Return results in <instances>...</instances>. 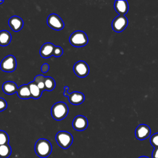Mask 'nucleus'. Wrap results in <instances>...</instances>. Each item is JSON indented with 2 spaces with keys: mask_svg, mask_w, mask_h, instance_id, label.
Instances as JSON below:
<instances>
[{
  "mask_svg": "<svg viewBox=\"0 0 158 158\" xmlns=\"http://www.w3.org/2000/svg\"><path fill=\"white\" fill-rule=\"evenodd\" d=\"M52 145L46 139L41 138L37 140L35 145V151L36 154L41 158L48 157L52 152Z\"/></svg>",
  "mask_w": 158,
  "mask_h": 158,
  "instance_id": "nucleus-1",
  "label": "nucleus"
},
{
  "mask_svg": "<svg viewBox=\"0 0 158 158\" xmlns=\"http://www.w3.org/2000/svg\"><path fill=\"white\" fill-rule=\"evenodd\" d=\"M68 112L69 107L67 105L62 101L55 103L51 109V115L56 120L64 119L67 115Z\"/></svg>",
  "mask_w": 158,
  "mask_h": 158,
  "instance_id": "nucleus-2",
  "label": "nucleus"
},
{
  "mask_svg": "<svg viewBox=\"0 0 158 158\" xmlns=\"http://www.w3.org/2000/svg\"><path fill=\"white\" fill-rule=\"evenodd\" d=\"M69 41L75 47H83L87 44L88 38L84 31L77 30L71 34L69 37Z\"/></svg>",
  "mask_w": 158,
  "mask_h": 158,
  "instance_id": "nucleus-3",
  "label": "nucleus"
},
{
  "mask_svg": "<svg viewBox=\"0 0 158 158\" xmlns=\"http://www.w3.org/2000/svg\"><path fill=\"white\" fill-rule=\"evenodd\" d=\"M56 141L60 148L67 149L73 143V136L68 131H60L56 135Z\"/></svg>",
  "mask_w": 158,
  "mask_h": 158,
  "instance_id": "nucleus-4",
  "label": "nucleus"
},
{
  "mask_svg": "<svg viewBox=\"0 0 158 158\" xmlns=\"http://www.w3.org/2000/svg\"><path fill=\"white\" fill-rule=\"evenodd\" d=\"M1 69L6 72H12L14 71L17 67V61L15 57L9 55L5 57L0 64Z\"/></svg>",
  "mask_w": 158,
  "mask_h": 158,
  "instance_id": "nucleus-5",
  "label": "nucleus"
},
{
  "mask_svg": "<svg viewBox=\"0 0 158 158\" xmlns=\"http://www.w3.org/2000/svg\"><path fill=\"white\" fill-rule=\"evenodd\" d=\"M69 87L65 86L64 87V95L69 98V102L73 105H79L81 104L85 100V96L82 93L74 91L70 94L68 93Z\"/></svg>",
  "mask_w": 158,
  "mask_h": 158,
  "instance_id": "nucleus-6",
  "label": "nucleus"
},
{
  "mask_svg": "<svg viewBox=\"0 0 158 158\" xmlns=\"http://www.w3.org/2000/svg\"><path fill=\"white\" fill-rule=\"evenodd\" d=\"M47 23L49 27L55 30H61L64 27L62 19L56 14H50L47 19Z\"/></svg>",
  "mask_w": 158,
  "mask_h": 158,
  "instance_id": "nucleus-7",
  "label": "nucleus"
},
{
  "mask_svg": "<svg viewBox=\"0 0 158 158\" xmlns=\"http://www.w3.org/2000/svg\"><path fill=\"white\" fill-rule=\"evenodd\" d=\"M128 25V20L125 15H118L112 22V27L114 31L116 32H121L125 29Z\"/></svg>",
  "mask_w": 158,
  "mask_h": 158,
  "instance_id": "nucleus-8",
  "label": "nucleus"
},
{
  "mask_svg": "<svg viewBox=\"0 0 158 158\" xmlns=\"http://www.w3.org/2000/svg\"><path fill=\"white\" fill-rule=\"evenodd\" d=\"M73 71L77 76L78 77H86L89 72L88 65L83 60H80L76 62L73 66Z\"/></svg>",
  "mask_w": 158,
  "mask_h": 158,
  "instance_id": "nucleus-9",
  "label": "nucleus"
},
{
  "mask_svg": "<svg viewBox=\"0 0 158 158\" xmlns=\"http://www.w3.org/2000/svg\"><path fill=\"white\" fill-rule=\"evenodd\" d=\"M151 135V128L145 124L138 125L135 130L136 138L139 140H144L148 138Z\"/></svg>",
  "mask_w": 158,
  "mask_h": 158,
  "instance_id": "nucleus-10",
  "label": "nucleus"
},
{
  "mask_svg": "<svg viewBox=\"0 0 158 158\" xmlns=\"http://www.w3.org/2000/svg\"><path fill=\"white\" fill-rule=\"evenodd\" d=\"M88 125L87 118L83 115H77L75 117L72 122L73 128L77 131L85 130Z\"/></svg>",
  "mask_w": 158,
  "mask_h": 158,
  "instance_id": "nucleus-11",
  "label": "nucleus"
},
{
  "mask_svg": "<svg viewBox=\"0 0 158 158\" xmlns=\"http://www.w3.org/2000/svg\"><path fill=\"white\" fill-rule=\"evenodd\" d=\"M9 25L14 31L17 32L22 28L23 26V22L20 17L14 15L9 19Z\"/></svg>",
  "mask_w": 158,
  "mask_h": 158,
  "instance_id": "nucleus-12",
  "label": "nucleus"
},
{
  "mask_svg": "<svg viewBox=\"0 0 158 158\" xmlns=\"http://www.w3.org/2000/svg\"><path fill=\"white\" fill-rule=\"evenodd\" d=\"M55 46L51 43H46L41 47L40 53L42 57L48 58L53 55Z\"/></svg>",
  "mask_w": 158,
  "mask_h": 158,
  "instance_id": "nucleus-13",
  "label": "nucleus"
},
{
  "mask_svg": "<svg viewBox=\"0 0 158 158\" xmlns=\"http://www.w3.org/2000/svg\"><path fill=\"white\" fill-rule=\"evenodd\" d=\"M114 8L119 15H125L127 13L129 7L127 1H115Z\"/></svg>",
  "mask_w": 158,
  "mask_h": 158,
  "instance_id": "nucleus-14",
  "label": "nucleus"
},
{
  "mask_svg": "<svg viewBox=\"0 0 158 158\" xmlns=\"http://www.w3.org/2000/svg\"><path fill=\"white\" fill-rule=\"evenodd\" d=\"M2 89L5 94L10 95L16 93L18 88L15 83L11 81H7L2 84Z\"/></svg>",
  "mask_w": 158,
  "mask_h": 158,
  "instance_id": "nucleus-15",
  "label": "nucleus"
},
{
  "mask_svg": "<svg viewBox=\"0 0 158 158\" xmlns=\"http://www.w3.org/2000/svg\"><path fill=\"white\" fill-rule=\"evenodd\" d=\"M18 96L22 99H28L31 98L30 88L28 85H23L18 88L17 89Z\"/></svg>",
  "mask_w": 158,
  "mask_h": 158,
  "instance_id": "nucleus-16",
  "label": "nucleus"
},
{
  "mask_svg": "<svg viewBox=\"0 0 158 158\" xmlns=\"http://www.w3.org/2000/svg\"><path fill=\"white\" fill-rule=\"evenodd\" d=\"M28 85L30 88L31 98L35 99H39L41 97L43 91L39 88L36 83L34 81H31L28 84Z\"/></svg>",
  "mask_w": 158,
  "mask_h": 158,
  "instance_id": "nucleus-17",
  "label": "nucleus"
},
{
  "mask_svg": "<svg viewBox=\"0 0 158 158\" xmlns=\"http://www.w3.org/2000/svg\"><path fill=\"white\" fill-rule=\"evenodd\" d=\"M11 40L12 36L8 31L2 30L0 31V46H7L10 43Z\"/></svg>",
  "mask_w": 158,
  "mask_h": 158,
  "instance_id": "nucleus-18",
  "label": "nucleus"
},
{
  "mask_svg": "<svg viewBox=\"0 0 158 158\" xmlns=\"http://www.w3.org/2000/svg\"><path fill=\"white\" fill-rule=\"evenodd\" d=\"M11 152V148L9 144L0 145V158H8Z\"/></svg>",
  "mask_w": 158,
  "mask_h": 158,
  "instance_id": "nucleus-19",
  "label": "nucleus"
},
{
  "mask_svg": "<svg viewBox=\"0 0 158 158\" xmlns=\"http://www.w3.org/2000/svg\"><path fill=\"white\" fill-rule=\"evenodd\" d=\"M44 80L45 77L42 75H38L35 77L34 81L38 85L39 88L43 92L46 90L45 88V84H44Z\"/></svg>",
  "mask_w": 158,
  "mask_h": 158,
  "instance_id": "nucleus-20",
  "label": "nucleus"
},
{
  "mask_svg": "<svg viewBox=\"0 0 158 158\" xmlns=\"http://www.w3.org/2000/svg\"><path fill=\"white\" fill-rule=\"evenodd\" d=\"M44 84H45L46 90H47L48 91L53 90L56 86L55 80L51 77H45Z\"/></svg>",
  "mask_w": 158,
  "mask_h": 158,
  "instance_id": "nucleus-21",
  "label": "nucleus"
},
{
  "mask_svg": "<svg viewBox=\"0 0 158 158\" xmlns=\"http://www.w3.org/2000/svg\"><path fill=\"white\" fill-rule=\"evenodd\" d=\"M9 141V138L7 133L3 130H0V145L8 144Z\"/></svg>",
  "mask_w": 158,
  "mask_h": 158,
  "instance_id": "nucleus-22",
  "label": "nucleus"
},
{
  "mask_svg": "<svg viewBox=\"0 0 158 158\" xmlns=\"http://www.w3.org/2000/svg\"><path fill=\"white\" fill-rule=\"evenodd\" d=\"M150 143L154 148H158V133H156L151 136Z\"/></svg>",
  "mask_w": 158,
  "mask_h": 158,
  "instance_id": "nucleus-23",
  "label": "nucleus"
},
{
  "mask_svg": "<svg viewBox=\"0 0 158 158\" xmlns=\"http://www.w3.org/2000/svg\"><path fill=\"white\" fill-rule=\"evenodd\" d=\"M63 54V49L60 46H56L54 47V51H53V55L54 56L56 57H59L60 56H61Z\"/></svg>",
  "mask_w": 158,
  "mask_h": 158,
  "instance_id": "nucleus-24",
  "label": "nucleus"
},
{
  "mask_svg": "<svg viewBox=\"0 0 158 158\" xmlns=\"http://www.w3.org/2000/svg\"><path fill=\"white\" fill-rule=\"evenodd\" d=\"M7 107V102L6 100L2 98H0V112L4 110Z\"/></svg>",
  "mask_w": 158,
  "mask_h": 158,
  "instance_id": "nucleus-25",
  "label": "nucleus"
},
{
  "mask_svg": "<svg viewBox=\"0 0 158 158\" xmlns=\"http://www.w3.org/2000/svg\"><path fill=\"white\" fill-rule=\"evenodd\" d=\"M49 69V65L47 63H44V64H43L41 67V70L43 73H46L47 72H48Z\"/></svg>",
  "mask_w": 158,
  "mask_h": 158,
  "instance_id": "nucleus-26",
  "label": "nucleus"
},
{
  "mask_svg": "<svg viewBox=\"0 0 158 158\" xmlns=\"http://www.w3.org/2000/svg\"><path fill=\"white\" fill-rule=\"evenodd\" d=\"M152 158H158V148H155L151 154Z\"/></svg>",
  "mask_w": 158,
  "mask_h": 158,
  "instance_id": "nucleus-27",
  "label": "nucleus"
},
{
  "mask_svg": "<svg viewBox=\"0 0 158 158\" xmlns=\"http://www.w3.org/2000/svg\"><path fill=\"white\" fill-rule=\"evenodd\" d=\"M138 158H149V157H148L147 156H140Z\"/></svg>",
  "mask_w": 158,
  "mask_h": 158,
  "instance_id": "nucleus-28",
  "label": "nucleus"
},
{
  "mask_svg": "<svg viewBox=\"0 0 158 158\" xmlns=\"http://www.w3.org/2000/svg\"><path fill=\"white\" fill-rule=\"evenodd\" d=\"M3 2H4V1H2V0L0 1V4H2Z\"/></svg>",
  "mask_w": 158,
  "mask_h": 158,
  "instance_id": "nucleus-29",
  "label": "nucleus"
}]
</instances>
